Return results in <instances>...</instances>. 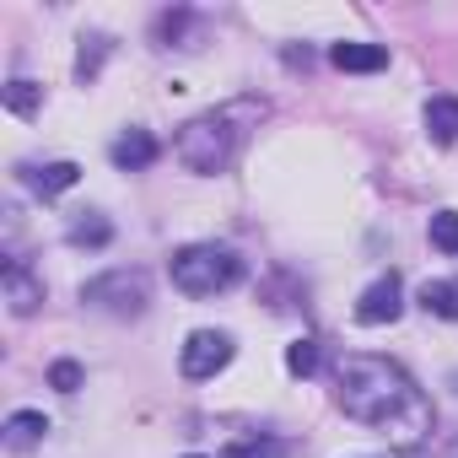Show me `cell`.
Instances as JSON below:
<instances>
[{
  "label": "cell",
  "instance_id": "6da1fadb",
  "mask_svg": "<svg viewBox=\"0 0 458 458\" xmlns=\"http://www.w3.org/2000/svg\"><path fill=\"white\" fill-rule=\"evenodd\" d=\"M335 399H340V410L351 420L372 426L377 437H388L399 447H415V442L431 437V399L388 356H372V351L340 356V367H335Z\"/></svg>",
  "mask_w": 458,
  "mask_h": 458
},
{
  "label": "cell",
  "instance_id": "7a4b0ae2",
  "mask_svg": "<svg viewBox=\"0 0 458 458\" xmlns=\"http://www.w3.org/2000/svg\"><path fill=\"white\" fill-rule=\"evenodd\" d=\"M265 119V98H233L221 108H205L194 114L183 130H178V162L189 173H221L226 162L238 157V146L249 140V130H259Z\"/></svg>",
  "mask_w": 458,
  "mask_h": 458
},
{
  "label": "cell",
  "instance_id": "3957f363",
  "mask_svg": "<svg viewBox=\"0 0 458 458\" xmlns=\"http://www.w3.org/2000/svg\"><path fill=\"white\" fill-rule=\"evenodd\" d=\"M167 270H173V286H178L183 297H216V292H226V286H238L243 259L226 249V243H189V249L173 254Z\"/></svg>",
  "mask_w": 458,
  "mask_h": 458
},
{
  "label": "cell",
  "instance_id": "277c9868",
  "mask_svg": "<svg viewBox=\"0 0 458 458\" xmlns=\"http://www.w3.org/2000/svg\"><path fill=\"white\" fill-rule=\"evenodd\" d=\"M81 302H87V308H98V313H114V318H140V313H146V302H151V276H146V270L119 265V270H108V276L87 281V286H81Z\"/></svg>",
  "mask_w": 458,
  "mask_h": 458
},
{
  "label": "cell",
  "instance_id": "5b68a950",
  "mask_svg": "<svg viewBox=\"0 0 458 458\" xmlns=\"http://www.w3.org/2000/svg\"><path fill=\"white\" fill-rule=\"evenodd\" d=\"M226 361H233V340H226L221 329H194V335L183 340V351H178V372H183L189 383L216 377Z\"/></svg>",
  "mask_w": 458,
  "mask_h": 458
},
{
  "label": "cell",
  "instance_id": "8992f818",
  "mask_svg": "<svg viewBox=\"0 0 458 458\" xmlns=\"http://www.w3.org/2000/svg\"><path fill=\"white\" fill-rule=\"evenodd\" d=\"M404 313V286H399V276L388 270V276H377L361 297H356V324H367V329H377V324H394Z\"/></svg>",
  "mask_w": 458,
  "mask_h": 458
},
{
  "label": "cell",
  "instance_id": "52a82bcc",
  "mask_svg": "<svg viewBox=\"0 0 458 458\" xmlns=\"http://www.w3.org/2000/svg\"><path fill=\"white\" fill-rule=\"evenodd\" d=\"M22 178H28V189H33V194L55 199V194H65V189H76L81 167H76V162H44V167H22Z\"/></svg>",
  "mask_w": 458,
  "mask_h": 458
},
{
  "label": "cell",
  "instance_id": "ba28073f",
  "mask_svg": "<svg viewBox=\"0 0 458 458\" xmlns=\"http://www.w3.org/2000/svg\"><path fill=\"white\" fill-rule=\"evenodd\" d=\"M108 157H114V167H119V173H140V167H151V162H157V140H151L146 130H130V135H119V140H114V151H108Z\"/></svg>",
  "mask_w": 458,
  "mask_h": 458
},
{
  "label": "cell",
  "instance_id": "9c48e42d",
  "mask_svg": "<svg viewBox=\"0 0 458 458\" xmlns=\"http://www.w3.org/2000/svg\"><path fill=\"white\" fill-rule=\"evenodd\" d=\"M329 60H335L340 71L367 76V71H383V65H388V49H383V44H335Z\"/></svg>",
  "mask_w": 458,
  "mask_h": 458
},
{
  "label": "cell",
  "instance_id": "30bf717a",
  "mask_svg": "<svg viewBox=\"0 0 458 458\" xmlns=\"http://www.w3.org/2000/svg\"><path fill=\"white\" fill-rule=\"evenodd\" d=\"M44 431H49V415H44V410H12V415H6V447H12V453L44 442Z\"/></svg>",
  "mask_w": 458,
  "mask_h": 458
},
{
  "label": "cell",
  "instance_id": "8fae6325",
  "mask_svg": "<svg viewBox=\"0 0 458 458\" xmlns=\"http://www.w3.org/2000/svg\"><path fill=\"white\" fill-rule=\"evenodd\" d=\"M426 135L437 140V146H447V140H458V98H431L426 103Z\"/></svg>",
  "mask_w": 458,
  "mask_h": 458
},
{
  "label": "cell",
  "instance_id": "7c38bea8",
  "mask_svg": "<svg viewBox=\"0 0 458 458\" xmlns=\"http://www.w3.org/2000/svg\"><path fill=\"white\" fill-rule=\"evenodd\" d=\"M6 297H12V313H22V318H28V313L44 302V286H38L22 265H6Z\"/></svg>",
  "mask_w": 458,
  "mask_h": 458
},
{
  "label": "cell",
  "instance_id": "4fadbf2b",
  "mask_svg": "<svg viewBox=\"0 0 458 458\" xmlns=\"http://www.w3.org/2000/svg\"><path fill=\"white\" fill-rule=\"evenodd\" d=\"M65 238H71L76 249H108V243H114V226H108L98 210H81V216L71 221V233H65Z\"/></svg>",
  "mask_w": 458,
  "mask_h": 458
},
{
  "label": "cell",
  "instance_id": "5bb4252c",
  "mask_svg": "<svg viewBox=\"0 0 458 458\" xmlns=\"http://www.w3.org/2000/svg\"><path fill=\"white\" fill-rule=\"evenodd\" d=\"M420 308L437 318H458V281H426L420 286Z\"/></svg>",
  "mask_w": 458,
  "mask_h": 458
},
{
  "label": "cell",
  "instance_id": "9a60e30c",
  "mask_svg": "<svg viewBox=\"0 0 458 458\" xmlns=\"http://www.w3.org/2000/svg\"><path fill=\"white\" fill-rule=\"evenodd\" d=\"M38 103H44V87H38V81H12V87H6V108H12V114L28 119V114H38Z\"/></svg>",
  "mask_w": 458,
  "mask_h": 458
},
{
  "label": "cell",
  "instance_id": "2e32d148",
  "mask_svg": "<svg viewBox=\"0 0 458 458\" xmlns=\"http://www.w3.org/2000/svg\"><path fill=\"white\" fill-rule=\"evenodd\" d=\"M286 372L292 377H313L318 372V345L313 340H292L286 345Z\"/></svg>",
  "mask_w": 458,
  "mask_h": 458
},
{
  "label": "cell",
  "instance_id": "e0dca14e",
  "mask_svg": "<svg viewBox=\"0 0 458 458\" xmlns=\"http://www.w3.org/2000/svg\"><path fill=\"white\" fill-rule=\"evenodd\" d=\"M221 458H286V442H276V437H254V442H233Z\"/></svg>",
  "mask_w": 458,
  "mask_h": 458
},
{
  "label": "cell",
  "instance_id": "ac0fdd59",
  "mask_svg": "<svg viewBox=\"0 0 458 458\" xmlns=\"http://www.w3.org/2000/svg\"><path fill=\"white\" fill-rule=\"evenodd\" d=\"M431 243L442 254H458V210H437L431 216Z\"/></svg>",
  "mask_w": 458,
  "mask_h": 458
},
{
  "label": "cell",
  "instance_id": "d6986e66",
  "mask_svg": "<svg viewBox=\"0 0 458 458\" xmlns=\"http://www.w3.org/2000/svg\"><path fill=\"white\" fill-rule=\"evenodd\" d=\"M81 377H87V372H81L76 361H55V367H49V383H55L60 394H76V388H81Z\"/></svg>",
  "mask_w": 458,
  "mask_h": 458
},
{
  "label": "cell",
  "instance_id": "ffe728a7",
  "mask_svg": "<svg viewBox=\"0 0 458 458\" xmlns=\"http://www.w3.org/2000/svg\"><path fill=\"white\" fill-rule=\"evenodd\" d=\"M447 458H458V437H453V447H447Z\"/></svg>",
  "mask_w": 458,
  "mask_h": 458
},
{
  "label": "cell",
  "instance_id": "44dd1931",
  "mask_svg": "<svg viewBox=\"0 0 458 458\" xmlns=\"http://www.w3.org/2000/svg\"><path fill=\"white\" fill-rule=\"evenodd\" d=\"M189 458H199V453H189Z\"/></svg>",
  "mask_w": 458,
  "mask_h": 458
}]
</instances>
